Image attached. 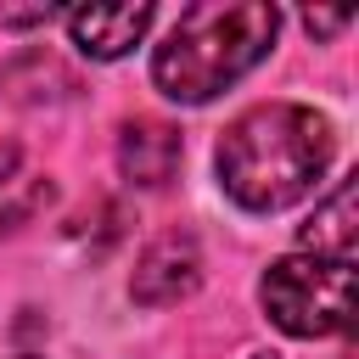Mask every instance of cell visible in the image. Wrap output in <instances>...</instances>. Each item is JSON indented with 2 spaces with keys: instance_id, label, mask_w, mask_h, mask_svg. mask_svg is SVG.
Wrapping results in <instances>:
<instances>
[{
  "instance_id": "1",
  "label": "cell",
  "mask_w": 359,
  "mask_h": 359,
  "mask_svg": "<svg viewBox=\"0 0 359 359\" xmlns=\"http://www.w3.org/2000/svg\"><path fill=\"white\" fill-rule=\"evenodd\" d=\"M331 151H337V135L314 107L269 101V107L241 112L224 129L213 163H219V185L236 208L275 213L320 185Z\"/></svg>"
},
{
  "instance_id": "2",
  "label": "cell",
  "mask_w": 359,
  "mask_h": 359,
  "mask_svg": "<svg viewBox=\"0 0 359 359\" xmlns=\"http://www.w3.org/2000/svg\"><path fill=\"white\" fill-rule=\"evenodd\" d=\"M275 28H280V11L264 6V0L185 6L180 22L168 28V39L151 50V84L168 101L202 107V101H213L219 90H230L241 73H252L269 56Z\"/></svg>"
},
{
  "instance_id": "3",
  "label": "cell",
  "mask_w": 359,
  "mask_h": 359,
  "mask_svg": "<svg viewBox=\"0 0 359 359\" xmlns=\"http://www.w3.org/2000/svg\"><path fill=\"white\" fill-rule=\"evenodd\" d=\"M258 303L286 337H337L353 320V264L314 252L275 258L258 280Z\"/></svg>"
},
{
  "instance_id": "4",
  "label": "cell",
  "mask_w": 359,
  "mask_h": 359,
  "mask_svg": "<svg viewBox=\"0 0 359 359\" xmlns=\"http://www.w3.org/2000/svg\"><path fill=\"white\" fill-rule=\"evenodd\" d=\"M196 280H202V252H196V241L191 236H157L146 252H140V264H135V280H129V297L135 303H146V309H163V303H180V297H191L196 292Z\"/></svg>"
},
{
  "instance_id": "5",
  "label": "cell",
  "mask_w": 359,
  "mask_h": 359,
  "mask_svg": "<svg viewBox=\"0 0 359 359\" xmlns=\"http://www.w3.org/2000/svg\"><path fill=\"white\" fill-rule=\"evenodd\" d=\"M151 17H157V6H146V0L140 6H79V11H67V34L84 56L118 62L146 39Z\"/></svg>"
},
{
  "instance_id": "6",
  "label": "cell",
  "mask_w": 359,
  "mask_h": 359,
  "mask_svg": "<svg viewBox=\"0 0 359 359\" xmlns=\"http://www.w3.org/2000/svg\"><path fill=\"white\" fill-rule=\"evenodd\" d=\"M180 151H185L180 129H168V123H157V118H135V123H123V135H118V168H123V180H135V185H163V180L180 168Z\"/></svg>"
},
{
  "instance_id": "7",
  "label": "cell",
  "mask_w": 359,
  "mask_h": 359,
  "mask_svg": "<svg viewBox=\"0 0 359 359\" xmlns=\"http://www.w3.org/2000/svg\"><path fill=\"white\" fill-rule=\"evenodd\" d=\"M303 247L314 258H331V264H353V247H359V213H353V180H342L320 208L314 219L303 224Z\"/></svg>"
},
{
  "instance_id": "8",
  "label": "cell",
  "mask_w": 359,
  "mask_h": 359,
  "mask_svg": "<svg viewBox=\"0 0 359 359\" xmlns=\"http://www.w3.org/2000/svg\"><path fill=\"white\" fill-rule=\"evenodd\" d=\"M45 196H50V185H39V174H22L17 151L0 146V230H11L17 219H28Z\"/></svg>"
},
{
  "instance_id": "9",
  "label": "cell",
  "mask_w": 359,
  "mask_h": 359,
  "mask_svg": "<svg viewBox=\"0 0 359 359\" xmlns=\"http://www.w3.org/2000/svg\"><path fill=\"white\" fill-rule=\"evenodd\" d=\"M303 22H309V34H337V28H348V11H303Z\"/></svg>"
},
{
  "instance_id": "10",
  "label": "cell",
  "mask_w": 359,
  "mask_h": 359,
  "mask_svg": "<svg viewBox=\"0 0 359 359\" xmlns=\"http://www.w3.org/2000/svg\"><path fill=\"white\" fill-rule=\"evenodd\" d=\"M252 359H275V353H252Z\"/></svg>"
}]
</instances>
